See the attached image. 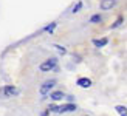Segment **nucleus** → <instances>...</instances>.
Segmentation results:
<instances>
[{
	"label": "nucleus",
	"instance_id": "obj_1",
	"mask_svg": "<svg viewBox=\"0 0 127 116\" xmlns=\"http://www.w3.org/2000/svg\"><path fill=\"white\" fill-rule=\"evenodd\" d=\"M48 110L50 112H56V113H67V112H74L76 110V105L74 104H65V105H61V107L50 105Z\"/></svg>",
	"mask_w": 127,
	"mask_h": 116
},
{
	"label": "nucleus",
	"instance_id": "obj_2",
	"mask_svg": "<svg viewBox=\"0 0 127 116\" xmlns=\"http://www.w3.org/2000/svg\"><path fill=\"white\" fill-rule=\"evenodd\" d=\"M40 71H50V70H54L56 68V59H48L45 62L40 63Z\"/></svg>",
	"mask_w": 127,
	"mask_h": 116
},
{
	"label": "nucleus",
	"instance_id": "obj_3",
	"mask_svg": "<svg viewBox=\"0 0 127 116\" xmlns=\"http://www.w3.org/2000/svg\"><path fill=\"white\" fill-rule=\"evenodd\" d=\"M115 5H116V0H101V3H99V6H101L102 11H109Z\"/></svg>",
	"mask_w": 127,
	"mask_h": 116
},
{
	"label": "nucleus",
	"instance_id": "obj_4",
	"mask_svg": "<svg viewBox=\"0 0 127 116\" xmlns=\"http://www.w3.org/2000/svg\"><path fill=\"white\" fill-rule=\"evenodd\" d=\"M54 84H56V81H47L45 84H43V85L40 87V90H39V91H40V94H47L48 91H50V90H51L53 87H54Z\"/></svg>",
	"mask_w": 127,
	"mask_h": 116
},
{
	"label": "nucleus",
	"instance_id": "obj_5",
	"mask_svg": "<svg viewBox=\"0 0 127 116\" xmlns=\"http://www.w3.org/2000/svg\"><path fill=\"white\" fill-rule=\"evenodd\" d=\"M76 84H78L79 87H82V88H88V87L92 85V81L87 79V77H81V79H78V82H76Z\"/></svg>",
	"mask_w": 127,
	"mask_h": 116
},
{
	"label": "nucleus",
	"instance_id": "obj_6",
	"mask_svg": "<svg viewBox=\"0 0 127 116\" xmlns=\"http://www.w3.org/2000/svg\"><path fill=\"white\" fill-rule=\"evenodd\" d=\"M3 93L6 94V96H16V94H19V90L16 88V87H5V90H3Z\"/></svg>",
	"mask_w": 127,
	"mask_h": 116
},
{
	"label": "nucleus",
	"instance_id": "obj_7",
	"mask_svg": "<svg viewBox=\"0 0 127 116\" xmlns=\"http://www.w3.org/2000/svg\"><path fill=\"white\" fill-rule=\"evenodd\" d=\"M107 42H109V40H107L105 37H104V39H95V40H93L95 47H98V48H102V47H105V45H107Z\"/></svg>",
	"mask_w": 127,
	"mask_h": 116
},
{
	"label": "nucleus",
	"instance_id": "obj_8",
	"mask_svg": "<svg viewBox=\"0 0 127 116\" xmlns=\"http://www.w3.org/2000/svg\"><path fill=\"white\" fill-rule=\"evenodd\" d=\"M64 98V93L62 91H54V93H51V99L53 101H61Z\"/></svg>",
	"mask_w": 127,
	"mask_h": 116
},
{
	"label": "nucleus",
	"instance_id": "obj_9",
	"mask_svg": "<svg viewBox=\"0 0 127 116\" xmlns=\"http://www.w3.org/2000/svg\"><path fill=\"white\" fill-rule=\"evenodd\" d=\"M126 110H127V108L123 107V105H118V107H116V112L121 115V116H127V112H126Z\"/></svg>",
	"mask_w": 127,
	"mask_h": 116
},
{
	"label": "nucleus",
	"instance_id": "obj_10",
	"mask_svg": "<svg viewBox=\"0 0 127 116\" xmlns=\"http://www.w3.org/2000/svg\"><path fill=\"white\" fill-rule=\"evenodd\" d=\"M54 28H56V23L53 22V23H50V25H47V27L43 28V29H45L47 33H53V31H54Z\"/></svg>",
	"mask_w": 127,
	"mask_h": 116
},
{
	"label": "nucleus",
	"instance_id": "obj_11",
	"mask_svg": "<svg viewBox=\"0 0 127 116\" xmlns=\"http://www.w3.org/2000/svg\"><path fill=\"white\" fill-rule=\"evenodd\" d=\"M101 20H102V17H101L99 14H95V16L90 19V22H92V23H98V22H101Z\"/></svg>",
	"mask_w": 127,
	"mask_h": 116
},
{
	"label": "nucleus",
	"instance_id": "obj_12",
	"mask_svg": "<svg viewBox=\"0 0 127 116\" xmlns=\"http://www.w3.org/2000/svg\"><path fill=\"white\" fill-rule=\"evenodd\" d=\"M81 8H82V2H78V3H76V6L73 8V12H78Z\"/></svg>",
	"mask_w": 127,
	"mask_h": 116
},
{
	"label": "nucleus",
	"instance_id": "obj_13",
	"mask_svg": "<svg viewBox=\"0 0 127 116\" xmlns=\"http://www.w3.org/2000/svg\"><path fill=\"white\" fill-rule=\"evenodd\" d=\"M56 48H58L61 53H65V48H62V47H59V45H56Z\"/></svg>",
	"mask_w": 127,
	"mask_h": 116
}]
</instances>
